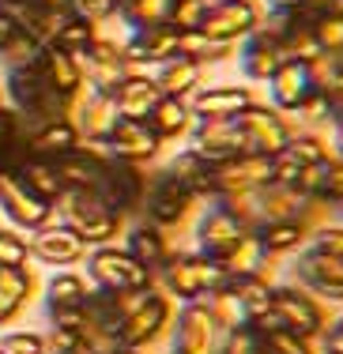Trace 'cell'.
<instances>
[{"label": "cell", "mask_w": 343, "mask_h": 354, "mask_svg": "<svg viewBox=\"0 0 343 354\" xmlns=\"http://www.w3.org/2000/svg\"><path fill=\"white\" fill-rule=\"evenodd\" d=\"M283 279L302 286L306 294L328 301V306H343V260L340 257H328V252L306 245L287 260Z\"/></svg>", "instance_id": "obj_6"}, {"label": "cell", "mask_w": 343, "mask_h": 354, "mask_svg": "<svg viewBox=\"0 0 343 354\" xmlns=\"http://www.w3.org/2000/svg\"><path fill=\"white\" fill-rule=\"evenodd\" d=\"M27 257H30L27 238H19L12 230H0V268H27Z\"/></svg>", "instance_id": "obj_39"}, {"label": "cell", "mask_w": 343, "mask_h": 354, "mask_svg": "<svg viewBox=\"0 0 343 354\" xmlns=\"http://www.w3.org/2000/svg\"><path fill=\"white\" fill-rule=\"evenodd\" d=\"M200 207H204V200L192 196L185 185H178L163 170L151 174V185H147V196H144V218L151 226L166 230L170 238H178L181 230L192 226V218L200 215Z\"/></svg>", "instance_id": "obj_3"}, {"label": "cell", "mask_w": 343, "mask_h": 354, "mask_svg": "<svg viewBox=\"0 0 343 354\" xmlns=\"http://www.w3.org/2000/svg\"><path fill=\"white\" fill-rule=\"evenodd\" d=\"M0 351L4 354H46V335L38 332H8L0 339Z\"/></svg>", "instance_id": "obj_41"}, {"label": "cell", "mask_w": 343, "mask_h": 354, "mask_svg": "<svg viewBox=\"0 0 343 354\" xmlns=\"http://www.w3.org/2000/svg\"><path fill=\"white\" fill-rule=\"evenodd\" d=\"M223 335L227 332L204 298L181 301L170 324V354H219Z\"/></svg>", "instance_id": "obj_7"}, {"label": "cell", "mask_w": 343, "mask_h": 354, "mask_svg": "<svg viewBox=\"0 0 343 354\" xmlns=\"http://www.w3.org/2000/svg\"><path fill=\"white\" fill-rule=\"evenodd\" d=\"M46 53V49H41ZM8 91H12V102L27 121L35 124H49V121H68V98H61L53 91L46 75V64L41 57H35L30 64H19V68L8 72Z\"/></svg>", "instance_id": "obj_1"}, {"label": "cell", "mask_w": 343, "mask_h": 354, "mask_svg": "<svg viewBox=\"0 0 343 354\" xmlns=\"http://www.w3.org/2000/svg\"><path fill=\"white\" fill-rule=\"evenodd\" d=\"M12 30H15V23L8 19V15H4V8H0V46L8 41V35H12Z\"/></svg>", "instance_id": "obj_46"}, {"label": "cell", "mask_w": 343, "mask_h": 354, "mask_svg": "<svg viewBox=\"0 0 343 354\" xmlns=\"http://www.w3.org/2000/svg\"><path fill=\"white\" fill-rule=\"evenodd\" d=\"M178 0H121L117 15L129 23V30H144V27H166L170 12Z\"/></svg>", "instance_id": "obj_31"}, {"label": "cell", "mask_w": 343, "mask_h": 354, "mask_svg": "<svg viewBox=\"0 0 343 354\" xmlns=\"http://www.w3.org/2000/svg\"><path fill=\"white\" fill-rule=\"evenodd\" d=\"M87 275L98 290L110 294H129V290H151L155 275L132 257L129 249H113V245H98L87 257Z\"/></svg>", "instance_id": "obj_9"}, {"label": "cell", "mask_w": 343, "mask_h": 354, "mask_svg": "<svg viewBox=\"0 0 343 354\" xmlns=\"http://www.w3.org/2000/svg\"><path fill=\"white\" fill-rule=\"evenodd\" d=\"M227 279V268L219 260L204 257L196 249H181L166 260V268L155 275V286L166 290L174 301H196L204 294H215Z\"/></svg>", "instance_id": "obj_2"}, {"label": "cell", "mask_w": 343, "mask_h": 354, "mask_svg": "<svg viewBox=\"0 0 343 354\" xmlns=\"http://www.w3.org/2000/svg\"><path fill=\"white\" fill-rule=\"evenodd\" d=\"M328 143H332L336 155H343V109H336V117H332V124H328Z\"/></svg>", "instance_id": "obj_45"}, {"label": "cell", "mask_w": 343, "mask_h": 354, "mask_svg": "<svg viewBox=\"0 0 343 354\" xmlns=\"http://www.w3.org/2000/svg\"><path fill=\"white\" fill-rule=\"evenodd\" d=\"M41 41L30 35V30H23V27H15L12 35H8V41L0 46V53H4V61H8V68H19V64H30L35 57H41Z\"/></svg>", "instance_id": "obj_34"}, {"label": "cell", "mask_w": 343, "mask_h": 354, "mask_svg": "<svg viewBox=\"0 0 343 354\" xmlns=\"http://www.w3.org/2000/svg\"><path fill=\"white\" fill-rule=\"evenodd\" d=\"M113 354H144V351H132V347H117Z\"/></svg>", "instance_id": "obj_47"}, {"label": "cell", "mask_w": 343, "mask_h": 354, "mask_svg": "<svg viewBox=\"0 0 343 354\" xmlns=\"http://www.w3.org/2000/svg\"><path fill=\"white\" fill-rule=\"evenodd\" d=\"M313 35L324 53H343V15H321L313 23Z\"/></svg>", "instance_id": "obj_40"}, {"label": "cell", "mask_w": 343, "mask_h": 354, "mask_svg": "<svg viewBox=\"0 0 343 354\" xmlns=\"http://www.w3.org/2000/svg\"><path fill=\"white\" fill-rule=\"evenodd\" d=\"M207 4H215V0H207Z\"/></svg>", "instance_id": "obj_48"}, {"label": "cell", "mask_w": 343, "mask_h": 354, "mask_svg": "<svg viewBox=\"0 0 343 354\" xmlns=\"http://www.w3.org/2000/svg\"><path fill=\"white\" fill-rule=\"evenodd\" d=\"M35 286L38 279L30 268H0V328L12 324L27 309V301L35 298Z\"/></svg>", "instance_id": "obj_25"}, {"label": "cell", "mask_w": 343, "mask_h": 354, "mask_svg": "<svg viewBox=\"0 0 343 354\" xmlns=\"http://www.w3.org/2000/svg\"><path fill=\"white\" fill-rule=\"evenodd\" d=\"M129 252H132V257H136L151 275H158V272L166 268V260H170L174 252H181V249L174 245V238H170L166 230H158V226H151V223L144 218L140 226H132V230H129Z\"/></svg>", "instance_id": "obj_21"}, {"label": "cell", "mask_w": 343, "mask_h": 354, "mask_svg": "<svg viewBox=\"0 0 343 354\" xmlns=\"http://www.w3.org/2000/svg\"><path fill=\"white\" fill-rule=\"evenodd\" d=\"M253 102H264L253 83H204L189 98V109L196 121H230V117L245 113Z\"/></svg>", "instance_id": "obj_12"}, {"label": "cell", "mask_w": 343, "mask_h": 354, "mask_svg": "<svg viewBox=\"0 0 343 354\" xmlns=\"http://www.w3.org/2000/svg\"><path fill=\"white\" fill-rule=\"evenodd\" d=\"M106 162H110V155H102L95 147H83V143L76 151H68V155L53 158L64 189H83V192H98V185L106 177Z\"/></svg>", "instance_id": "obj_18"}, {"label": "cell", "mask_w": 343, "mask_h": 354, "mask_svg": "<svg viewBox=\"0 0 343 354\" xmlns=\"http://www.w3.org/2000/svg\"><path fill=\"white\" fill-rule=\"evenodd\" d=\"M324 95H328V102L336 109H343V61H340V72L332 75V83L324 87Z\"/></svg>", "instance_id": "obj_44"}, {"label": "cell", "mask_w": 343, "mask_h": 354, "mask_svg": "<svg viewBox=\"0 0 343 354\" xmlns=\"http://www.w3.org/2000/svg\"><path fill=\"white\" fill-rule=\"evenodd\" d=\"M147 124L155 129V136L163 143H170V140H185L192 132V124H196V117H192V109H189L185 98L163 95L155 102V109L147 113Z\"/></svg>", "instance_id": "obj_26"}, {"label": "cell", "mask_w": 343, "mask_h": 354, "mask_svg": "<svg viewBox=\"0 0 343 354\" xmlns=\"http://www.w3.org/2000/svg\"><path fill=\"white\" fill-rule=\"evenodd\" d=\"M219 354H268L264 351V335L257 332L253 324H234L227 328V335H223V343H219Z\"/></svg>", "instance_id": "obj_35"}, {"label": "cell", "mask_w": 343, "mask_h": 354, "mask_svg": "<svg viewBox=\"0 0 343 354\" xmlns=\"http://www.w3.org/2000/svg\"><path fill=\"white\" fill-rule=\"evenodd\" d=\"M309 245L321 249V252H328V257H340L343 260V218L336 215L332 223L317 226V230L309 234Z\"/></svg>", "instance_id": "obj_38"}, {"label": "cell", "mask_w": 343, "mask_h": 354, "mask_svg": "<svg viewBox=\"0 0 343 354\" xmlns=\"http://www.w3.org/2000/svg\"><path fill=\"white\" fill-rule=\"evenodd\" d=\"M283 57L287 61H302V64H309L313 57H321L324 49H321V41H317V35H313V27H295L287 38H283Z\"/></svg>", "instance_id": "obj_36"}, {"label": "cell", "mask_w": 343, "mask_h": 354, "mask_svg": "<svg viewBox=\"0 0 343 354\" xmlns=\"http://www.w3.org/2000/svg\"><path fill=\"white\" fill-rule=\"evenodd\" d=\"M80 132H76V124L72 121H49V124H38V129H30V155L35 158H61V155H68V151H76L80 147Z\"/></svg>", "instance_id": "obj_27"}, {"label": "cell", "mask_w": 343, "mask_h": 354, "mask_svg": "<svg viewBox=\"0 0 343 354\" xmlns=\"http://www.w3.org/2000/svg\"><path fill=\"white\" fill-rule=\"evenodd\" d=\"M106 155L121 158V162H136V166H147L158 158L163 151V140L155 136V129L140 117H117L106 132Z\"/></svg>", "instance_id": "obj_13"}, {"label": "cell", "mask_w": 343, "mask_h": 354, "mask_svg": "<svg viewBox=\"0 0 343 354\" xmlns=\"http://www.w3.org/2000/svg\"><path fill=\"white\" fill-rule=\"evenodd\" d=\"M321 196L328 200V204H343V158H332V162H324Z\"/></svg>", "instance_id": "obj_42"}, {"label": "cell", "mask_w": 343, "mask_h": 354, "mask_svg": "<svg viewBox=\"0 0 343 354\" xmlns=\"http://www.w3.org/2000/svg\"><path fill=\"white\" fill-rule=\"evenodd\" d=\"M91 286L83 275L76 272H57L53 279L46 283V309H80L87 301Z\"/></svg>", "instance_id": "obj_32"}, {"label": "cell", "mask_w": 343, "mask_h": 354, "mask_svg": "<svg viewBox=\"0 0 343 354\" xmlns=\"http://www.w3.org/2000/svg\"><path fill=\"white\" fill-rule=\"evenodd\" d=\"M0 207L23 230H41V226H49V215H53V204L35 196L15 170H0Z\"/></svg>", "instance_id": "obj_15"}, {"label": "cell", "mask_w": 343, "mask_h": 354, "mask_svg": "<svg viewBox=\"0 0 343 354\" xmlns=\"http://www.w3.org/2000/svg\"><path fill=\"white\" fill-rule=\"evenodd\" d=\"M264 87H268V106L283 109V113H295L313 95V80H309V68L302 61H283Z\"/></svg>", "instance_id": "obj_19"}, {"label": "cell", "mask_w": 343, "mask_h": 354, "mask_svg": "<svg viewBox=\"0 0 343 354\" xmlns=\"http://www.w3.org/2000/svg\"><path fill=\"white\" fill-rule=\"evenodd\" d=\"M15 174H19V181L27 185L35 196L46 200V204H57V200L64 196V181H61V174H57V166L49 162V158H35V155H30Z\"/></svg>", "instance_id": "obj_30"}, {"label": "cell", "mask_w": 343, "mask_h": 354, "mask_svg": "<svg viewBox=\"0 0 343 354\" xmlns=\"http://www.w3.org/2000/svg\"><path fill=\"white\" fill-rule=\"evenodd\" d=\"M261 335H264L268 354H321V343L306 339V335L290 332V328H272V332H261Z\"/></svg>", "instance_id": "obj_33"}, {"label": "cell", "mask_w": 343, "mask_h": 354, "mask_svg": "<svg viewBox=\"0 0 343 354\" xmlns=\"http://www.w3.org/2000/svg\"><path fill=\"white\" fill-rule=\"evenodd\" d=\"M27 245L41 264H57V268L76 264V260L87 257V245L72 234V226H41V230H35V238Z\"/></svg>", "instance_id": "obj_20"}, {"label": "cell", "mask_w": 343, "mask_h": 354, "mask_svg": "<svg viewBox=\"0 0 343 354\" xmlns=\"http://www.w3.org/2000/svg\"><path fill=\"white\" fill-rule=\"evenodd\" d=\"M272 181V155H238L227 162L212 166V189L215 196H230V192H253Z\"/></svg>", "instance_id": "obj_16"}, {"label": "cell", "mask_w": 343, "mask_h": 354, "mask_svg": "<svg viewBox=\"0 0 343 354\" xmlns=\"http://www.w3.org/2000/svg\"><path fill=\"white\" fill-rule=\"evenodd\" d=\"M110 98H113L117 117H140V121H147V113L163 98V91L155 87V75H124Z\"/></svg>", "instance_id": "obj_23"}, {"label": "cell", "mask_w": 343, "mask_h": 354, "mask_svg": "<svg viewBox=\"0 0 343 354\" xmlns=\"http://www.w3.org/2000/svg\"><path fill=\"white\" fill-rule=\"evenodd\" d=\"M189 151H196L207 166H219V162H227V158L249 155L234 117L230 121H196L189 132Z\"/></svg>", "instance_id": "obj_14"}, {"label": "cell", "mask_w": 343, "mask_h": 354, "mask_svg": "<svg viewBox=\"0 0 343 354\" xmlns=\"http://www.w3.org/2000/svg\"><path fill=\"white\" fill-rule=\"evenodd\" d=\"M61 212L72 226V234L83 241V245H110L117 234L124 230V218L110 212V207L98 200V192H83V189H64V196L57 200Z\"/></svg>", "instance_id": "obj_5"}, {"label": "cell", "mask_w": 343, "mask_h": 354, "mask_svg": "<svg viewBox=\"0 0 343 354\" xmlns=\"http://www.w3.org/2000/svg\"><path fill=\"white\" fill-rule=\"evenodd\" d=\"M207 0H178L170 12V27L174 30H200V23H204L207 15Z\"/></svg>", "instance_id": "obj_37"}, {"label": "cell", "mask_w": 343, "mask_h": 354, "mask_svg": "<svg viewBox=\"0 0 343 354\" xmlns=\"http://www.w3.org/2000/svg\"><path fill=\"white\" fill-rule=\"evenodd\" d=\"M283 61H287L283 49L275 46V41L261 38V35H249L238 46V68H241V75H245V83H268Z\"/></svg>", "instance_id": "obj_22"}, {"label": "cell", "mask_w": 343, "mask_h": 354, "mask_svg": "<svg viewBox=\"0 0 343 354\" xmlns=\"http://www.w3.org/2000/svg\"><path fill=\"white\" fill-rule=\"evenodd\" d=\"M41 64H46V75H49V83H53V91L61 98H76L83 95V68H80V61L72 53H61V49H53V46H46V53H41Z\"/></svg>", "instance_id": "obj_29"}, {"label": "cell", "mask_w": 343, "mask_h": 354, "mask_svg": "<svg viewBox=\"0 0 343 354\" xmlns=\"http://www.w3.org/2000/svg\"><path fill=\"white\" fill-rule=\"evenodd\" d=\"M204 72L207 68H200L189 57H170V61H163L155 68V87L170 98H185L189 102V98L204 87Z\"/></svg>", "instance_id": "obj_24"}, {"label": "cell", "mask_w": 343, "mask_h": 354, "mask_svg": "<svg viewBox=\"0 0 343 354\" xmlns=\"http://www.w3.org/2000/svg\"><path fill=\"white\" fill-rule=\"evenodd\" d=\"M257 19H261V12L249 0H215L200 30L215 41H245L257 30Z\"/></svg>", "instance_id": "obj_17"}, {"label": "cell", "mask_w": 343, "mask_h": 354, "mask_svg": "<svg viewBox=\"0 0 343 354\" xmlns=\"http://www.w3.org/2000/svg\"><path fill=\"white\" fill-rule=\"evenodd\" d=\"M174 313H178V301H174L166 290L151 286V290H147V298L121 320V328H117V339H121V347L147 351L151 343H158L166 332H170Z\"/></svg>", "instance_id": "obj_8"}, {"label": "cell", "mask_w": 343, "mask_h": 354, "mask_svg": "<svg viewBox=\"0 0 343 354\" xmlns=\"http://www.w3.org/2000/svg\"><path fill=\"white\" fill-rule=\"evenodd\" d=\"M241 129V140H245V151L249 155H279L283 147H287V140L295 136L298 121L295 113H283V109L268 106V102H253L245 109V113L234 117Z\"/></svg>", "instance_id": "obj_10"}, {"label": "cell", "mask_w": 343, "mask_h": 354, "mask_svg": "<svg viewBox=\"0 0 343 354\" xmlns=\"http://www.w3.org/2000/svg\"><path fill=\"white\" fill-rule=\"evenodd\" d=\"M245 234L249 230L219 204V200H207V204L200 207V215L192 218V249L212 257V260H223Z\"/></svg>", "instance_id": "obj_11"}, {"label": "cell", "mask_w": 343, "mask_h": 354, "mask_svg": "<svg viewBox=\"0 0 343 354\" xmlns=\"http://www.w3.org/2000/svg\"><path fill=\"white\" fill-rule=\"evenodd\" d=\"M257 238H261L268 257H275V260H290L298 249L309 245V230L298 223V218H283V223L257 226Z\"/></svg>", "instance_id": "obj_28"}, {"label": "cell", "mask_w": 343, "mask_h": 354, "mask_svg": "<svg viewBox=\"0 0 343 354\" xmlns=\"http://www.w3.org/2000/svg\"><path fill=\"white\" fill-rule=\"evenodd\" d=\"M268 306L279 317V328H290V332L306 335V339H321V335L328 332V324L336 320V306L313 298V294H306L302 286H295L287 279L272 286Z\"/></svg>", "instance_id": "obj_4"}, {"label": "cell", "mask_w": 343, "mask_h": 354, "mask_svg": "<svg viewBox=\"0 0 343 354\" xmlns=\"http://www.w3.org/2000/svg\"><path fill=\"white\" fill-rule=\"evenodd\" d=\"M317 343H321V354H343V313H336V320L328 324V332Z\"/></svg>", "instance_id": "obj_43"}, {"label": "cell", "mask_w": 343, "mask_h": 354, "mask_svg": "<svg viewBox=\"0 0 343 354\" xmlns=\"http://www.w3.org/2000/svg\"><path fill=\"white\" fill-rule=\"evenodd\" d=\"M0 354H4V351H0Z\"/></svg>", "instance_id": "obj_49"}]
</instances>
